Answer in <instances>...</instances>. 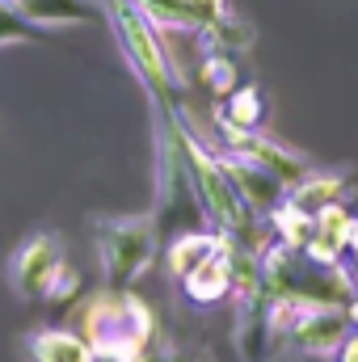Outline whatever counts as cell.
<instances>
[{
  "instance_id": "obj_1",
  "label": "cell",
  "mask_w": 358,
  "mask_h": 362,
  "mask_svg": "<svg viewBox=\"0 0 358 362\" xmlns=\"http://www.w3.org/2000/svg\"><path fill=\"white\" fill-rule=\"evenodd\" d=\"M165 118H169V135L178 139V148H181V160H185V169H190V189H194V198L202 202L207 219H211L219 232H228L232 240L253 245V228H258L253 206H249V198L241 194V185L232 181V173L224 169L219 152L207 148V144L190 131L185 110H181V114H165Z\"/></svg>"
},
{
  "instance_id": "obj_2",
  "label": "cell",
  "mask_w": 358,
  "mask_h": 362,
  "mask_svg": "<svg viewBox=\"0 0 358 362\" xmlns=\"http://www.w3.org/2000/svg\"><path fill=\"white\" fill-rule=\"evenodd\" d=\"M101 13L114 25V38L127 55V64L135 68V76L144 81V89L152 93V101L165 114H181L185 105V81H181L173 55L161 42V25L135 4V0H101Z\"/></svg>"
},
{
  "instance_id": "obj_3",
  "label": "cell",
  "mask_w": 358,
  "mask_h": 362,
  "mask_svg": "<svg viewBox=\"0 0 358 362\" xmlns=\"http://www.w3.org/2000/svg\"><path fill=\"white\" fill-rule=\"evenodd\" d=\"M156 320L135 291H101L85 308V337L97 362H144Z\"/></svg>"
},
{
  "instance_id": "obj_4",
  "label": "cell",
  "mask_w": 358,
  "mask_h": 362,
  "mask_svg": "<svg viewBox=\"0 0 358 362\" xmlns=\"http://www.w3.org/2000/svg\"><path fill=\"white\" fill-rule=\"evenodd\" d=\"M89 228L97 257H101V274L114 291H131L161 257L156 211H148V215H93Z\"/></svg>"
},
{
  "instance_id": "obj_5",
  "label": "cell",
  "mask_w": 358,
  "mask_h": 362,
  "mask_svg": "<svg viewBox=\"0 0 358 362\" xmlns=\"http://www.w3.org/2000/svg\"><path fill=\"white\" fill-rule=\"evenodd\" d=\"M4 278H8V291L21 299V303H59L68 299V291L76 286V278L68 270V253H64V240L55 232H34L25 236L8 266H4Z\"/></svg>"
},
{
  "instance_id": "obj_6",
  "label": "cell",
  "mask_w": 358,
  "mask_h": 362,
  "mask_svg": "<svg viewBox=\"0 0 358 362\" xmlns=\"http://www.w3.org/2000/svg\"><path fill=\"white\" fill-rule=\"evenodd\" d=\"M346 333H350V316H346V303H316V308H308L295 325H291V333H287V341L299 350V354H312V358H329L342 341H346Z\"/></svg>"
},
{
  "instance_id": "obj_7",
  "label": "cell",
  "mask_w": 358,
  "mask_h": 362,
  "mask_svg": "<svg viewBox=\"0 0 358 362\" xmlns=\"http://www.w3.org/2000/svg\"><path fill=\"white\" fill-rule=\"evenodd\" d=\"M228 152H236V156H245V160H253L258 169H266L270 177H278L287 189L295 185V181H304L316 165L308 160V156H299V152H291V148H282L278 139H270L266 131H253V135H241V139H232V144H224Z\"/></svg>"
},
{
  "instance_id": "obj_8",
  "label": "cell",
  "mask_w": 358,
  "mask_h": 362,
  "mask_svg": "<svg viewBox=\"0 0 358 362\" xmlns=\"http://www.w3.org/2000/svg\"><path fill=\"white\" fill-rule=\"evenodd\" d=\"M178 282H181V291H185L190 303H198V308L219 303L224 295L236 291V245L228 240L224 249H215L211 257H202L190 274H181Z\"/></svg>"
},
{
  "instance_id": "obj_9",
  "label": "cell",
  "mask_w": 358,
  "mask_h": 362,
  "mask_svg": "<svg viewBox=\"0 0 358 362\" xmlns=\"http://www.w3.org/2000/svg\"><path fill=\"white\" fill-rule=\"evenodd\" d=\"M350 223L354 215L346 211V202H329L316 211V232L304 245V257L321 270H342V257L350 253Z\"/></svg>"
},
{
  "instance_id": "obj_10",
  "label": "cell",
  "mask_w": 358,
  "mask_h": 362,
  "mask_svg": "<svg viewBox=\"0 0 358 362\" xmlns=\"http://www.w3.org/2000/svg\"><path fill=\"white\" fill-rule=\"evenodd\" d=\"M266 118H270V105H266V93L258 85H236L215 105V127H219L224 144H232L241 135H253V131H266Z\"/></svg>"
},
{
  "instance_id": "obj_11",
  "label": "cell",
  "mask_w": 358,
  "mask_h": 362,
  "mask_svg": "<svg viewBox=\"0 0 358 362\" xmlns=\"http://www.w3.org/2000/svg\"><path fill=\"white\" fill-rule=\"evenodd\" d=\"M190 17H194V34H202L211 47L245 51L253 42V30L232 13V0H190Z\"/></svg>"
},
{
  "instance_id": "obj_12",
  "label": "cell",
  "mask_w": 358,
  "mask_h": 362,
  "mask_svg": "<svg viewBox=\"0 0 358 362\" xmlns=\"http://www.w3.org/2000/svg\"><path fill=\"white\" fill-rule=\"evenodd\" d=\"M25 362H97L89 337L68 333V329H34L21 341Z\"/></svg>"
},
{
  "instance_id": "obj_13",
  "label": "cell",
  "mask_w": 358,
  "mask_h": 362,
  "mask_svg": "<svg viewBox=\"0 0 358 362\" xmlns=\"http://www.w3.org/2000/svg\"><path fill=\"white\" fill-rule=\"evenodd\" d=\"M350 189H354L350 169H312L304 181H295V185L287 189V198L316 215V211H321V206H329V202H346V194H350Z\"/></svg>"
},
{
  "instance_id": "obj_14",
  "label": "cell",
  "mask_w": 358,
  "mask_h": 362,
  "mask_svg": "<svg viewBox=\"0 0 358 362\" xmlns=\"http://www.w3.org/2000/svg\"><path fill=\"white\" fill-rule=\"evenodd\" d=\"M17 8L38 30H68V25H85L97 17L93 0H17Z\"/></svg>"
},
{
  "instance_id": "obj_15",
  "label": "cell",
  "mask_w": 358,
  "mask_h": 362,
  "mask_svg": "<svg viewBox=\"0 0 358 362\" xmlns=\"http://www.w3.org/2000/svg\"><path fill=\"white\" fill-rule=\"evenodd\" d=\"M266 223L274 228V240H278V245L299 249V253H304V245H308V240H312V232H316V215H312V211H304L299 202H291L287 194H282V198L266 211Z\"/></svg>"
},
{
  "instance_id": "obj_16",
  "label": "cell",
  "mask_w": 358,
  "mask_h": 362,
  "mask_svg": "<svg viewBox=\"0 0 358 362\" xmlns=\"http://www.w3.org/2000/svg\"><path fill=\"white\" fill-rule=\"evenodd\" d=\"M232 236L228 232H185V236H178V240H169V249H165V266H169V274L173 278H181V274H190L202 257H211L215 249H224Z\"/></svg>"
},
{
  "instance_id": "obj_17",
  "label": "cell",
  "mask_w": 358,
  "mask_h": 362,
  "mask_svg": "<svg viewBox=\"0 0 358 362\" xmlns=\"http://www.w3.org/2000/svg\"><path fill=\"white\" fill-rule=\"evenodd\" d=\"M198 76H202V85L211 89V97H215V101H219V97H228V93L241 85L236 59H232V51H224V47H211V51L202 55V68H198Z\"/></svg>"
},
{
  "instance_id": "obj_18",
  "label": "cell",
  "mask_w": 358,
  "mask_h": 362,
  "mask_svg": "<svg viewBox=\"0 0 358 362\" xmlns=\"http://www.w3.org/2000/svg\"><path fill=\"white\" fill-rule=\"evenodd\" d=\"M38 38H42V30L21 17L17 0H0V51L17 47V42H38Z\"/></svg>"
},
{
  "instance_id": "obj_19",
  "label": "cell",
  "mask_w": 358,
  "mask_h": 362,
  "mask_svg": "<svg viewBox=\"0 0 358 362\" xmlns=\"http://www.w3.org/2000/svg\"><path fill=\"white\" fill-rule=\"evenodd\" d=\"M161 30H181L194 34V17H190V0H135Z\"/></svg>"
},
{
  "instance_id": "obj_20",
  "label": "cell",
  "mask_w": 358,
  "mask_h": 362,
  "mask_svg": "<svg viewBox=\"0 0 358 362\" xmlns=\"http://www.w3.org/2000/svg\"><path fill=\"white\" fill-rule=\"evenodd\" d=\"M325 362H358V329H350V333H346V341H342V346H337Z\"/></svg>"
},
{
  "instance_id": "obj_21",
  "label": "cell",
  "mask_w": 358,
  "mask_h": 362,
  "mask_svg": "<svg viewBox=\"0 0 358 362\" xmlns=\"http://www.w3.org/2000/svg\"><path fill=\"white\" fill-rule=\"evenodd\" d=\"M350 257H354V274H358V219L350 223Z\"/></svg>"
},
{
  "instance_id": "obj_22",
  "label": "cell",
  "mask_w": 358,
  "mask_h": 362,
  "mask_svg": "<svg viewBox=\"0 0 358 362\" xmlns=\"http://www.w3.org/2000/svg\"><path fill=\"white\" fill-rule=\"evenodd\" d=\"M346 316H350V329H358V295H350V303H346Z\"/></svg>"
}]
</instances>
